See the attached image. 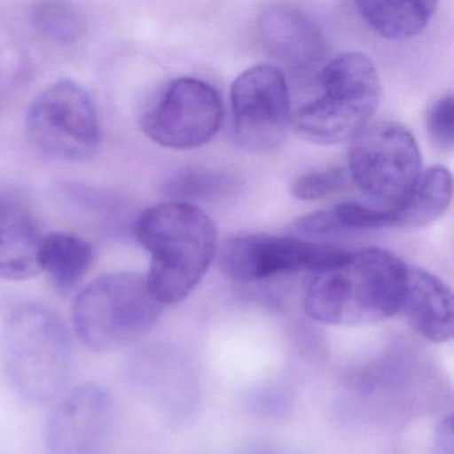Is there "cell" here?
Returning a JSON list of instances; mask_svg holds the SVG:
<instances>
[{
    "mask_svg": "<svg viewBox=\"0 0 454 454\" xmlns=\"http://www.w3.org/2000/svg\"><path fill=\"white\" fill-rule=\"evenodd\" d=\"M406 270L398 257L382 249L340 252L310 272L305 309L329 325H368L400 313Z\"/></svg>",
    "mask_w": 454,
    "mask_h": 454,
    "instance_id": "6da1fadb",
    "label": "cell"
},
{
    "mask_svg": "<svg viewBox=\"0 0 454 454\" xmlns=\"http://www.w3.org/2000/svg\"><path fill=\"white\" fill-rule=\"evenodd\" d=\"M137 236L151 256L148 288L163 307L187 299L217 254L214 222L185 201L159 204L143 212Z\"/></svg>",
    "mask_w": 454,
    "mask_h": 454,
    "instance_id": "7a4b0ae2",
    "label": "cell"
},
{
    "mask_svg": "<svg viewBox=\"0 0 454 454\" xmlns=\"http://www.w3.org/2000/svg\"><path fill=\"white\" fill-rule=\"evenodd\" d=\"M0 349L7 380L23 400L43 405L65 389L73 345L62 318L49 308H17L4 323Z\"/></svg>",
    "mask_w": 454,
    "mask_h": 454,
    "instance_id": "3957f363",
    "label": "cell"
},
{
    "mask_svg": "<svg viewBox=\"0 0 454 454\" xmlns=\"http://www.w3.org/2000/svg\"><path fill=\"white\" fill-rule=\"evenodd\" d=\"M317 95L294 116L302 139L329 145L355 139L379 107L381 84L371 58L344 52L329 60L317 78Z\"/></svg>",
    "mask_w": 454,
    "mask_h": 454,
    "instance_id": "277c9868",
    "label": "cell"
},
{
    "mask_svg": "<svg viewBox=\"0 0 454 454\" xmlns=\"http://www.w3.org/2000/svg\"><path fill=\"white\" fill-rule=\"evenodd\" d=\"M161 310L163 305L151 294L145 276L110 273L92 281L76 296L74 328L89 349L116 352L153 331Z\"/></svg>",
    "mask_w": 454,
    "mask_h": 454,
    "instance_id": "5b68a950",
    "label": "cell"
},
{
    "mask_svg": "<svg viewBox=\"0 0 454 454\" xmlns=\"http://www.w3.org/2000/svg\"><path fill=\"white\" fill-rule=\"evenodd\" d=\"M347 169L353 184L372 203L387 208L421 174V153L405 127L382 121L366 127L353 139Z\"/></svg>",
    "mask_w": 454,
    "mask_h": 454,
    "instance_id": "8992f818",
    "label": "cell"
},
{
    "mask_svg": "<svg viewBox=\"0 0 454 454\" xmlns=\"http://www.w3.org/2000/svg\"><path fill=\"white\" fill-rule=\"evenodd\" d=\"M27 129L34 145L60 161L92 158L102 139L94 100L83 87L70 81L52 84L34 100Z\"/></svg>",
    "mask_w": 454,
    "mask_h": 454,
    "instance_id": "52a82bcc",
    "label": "cell"
},
{
    "mask_svg": "<svg viewBox=\"0 0 454 454\" xmlns=\"http://www.w3.org/2000/svg\"><path fill=\"white\" fill-rule=\"evenodd\" d=\"M223 116L222 98L214 86L200 79L179 78L148 103L140 115V127L161 147L192 150L219 132Z\"/></svg>",
    "mask_w": 454,
    "mask_h": 454,
    "instance_id": "ba28073f",
    "label": "cell"
},
{
    "mask_svg": "<svg viewBox=\"0 0 454 454\" xmlns=\"http://www.w3.org/2000/svg\"><path fill=\"white\" fill-rule=\"evenodd\" d=\"M232 137L251 153L272 150L291 121V95L286 76L275 66H254L231 87Z\"/></svg>",
    "mask_w": 454,
    "mask_h": 454,
    "instance_id": "9c48e42d",
    "label": "cell"
},
{
    "mask_svg": "<svg viewBox=\"0 0 454 454\" xmlns=\"http://www.w3.org/2000/svg\"><path fill=\"white\" fill-rule=\"evenodd\" d=\"M116 406L106 387L78 385L58 401L47 419L49 454H107L115 435Z\"/></svg>",
    "mask_w": 454,
    "mask_h": 454,
    "instance_id": "30bf717a",
    "label": "cell"
},
{
    "mask_svg": "<svg viewBox=\"0 0 454 454\" xmlns=\"http://www.w3.org/2000/svg\"><path fill=\"white\" fill-rule=\"evenodd\" d=\"M340 252L288 236H236L223 244L220 268L232 280L252 283L300 270L313 272Z\"/></svg>",
    "mask_w": 454,
    "mask_h": 454,
    "instance_id": "8fae6325",
    "label": "cell"
},
{
    "mask_svg": "<svg viewBox=\"0 0 454 454\" xmlns=\"http://www.w3.org/2000/svg\"><path fill=\"white\" fill-rule=\"evenodd\" d=\"M257 35L273 59L299 73L317 67L326 54L323 31L297 7L273 4L265 9L257 20Z\"/></svg>",
    "mask_w": 454,
    "mask_h": 454,
    "instance_id": "7c38bea8",
    "label": "cell"
},
{
    "mask_svg": "<svg viewBox=\"0 0 454 454\" xmlns=\"http://www.w3.org/2000/svg\"><path fill=\"white\" fill-rule=\"evenodd\" d=\"M400 312L425 339L433 342L453 339V294L442 280L427 270H406Z\"/></svg>",
    "mask_w": 454,
    "mask_h": 454,
    "instance_id": "4fadbf2b",
    "label": "cell"
},
{
    "mask_svg": "<svg viewBox=\"0 0 454 454\" xmlns=\"http://www.w3.org/2000/svg\"><path fill=\"white\" fill-rule=\"evenodd\" d=\"M42 240L30 212L0 195V280L22 281L38 276Z\"/></svg>",
    "mask_w": 454,
    "mask_h": 454,
    "instance_id": "5bb4252c",
    "label": "cell"
},
{
    "mask_svg": "<svg viewBox=\"0 0 454 454\" xmlns=\"http://www.w3.org/2000/svg\"><path fill=\"white\" fill-rule=\"evenodd\" d=\"M453 182L448 168L430 167L419 174L411 190L387 207L390 227L419 228L442 216L451 200Z\"/></svg>",
    "mask_w": 454,
    "mask_h": 454,
    "instance_id": "9a60e30c",
    "label": "cell"
},
{
    "mask_svg": "<svg viewBox=\"0 0 454 454\" xmlns=\"http://www.w3.org/2000/svg\"><path fill=\"white\" fill-rule=\"evenodd\" d=\"M438 4L429 0L419 2H356L361 20L372 31L389 41L413 38L425 30Z\"/></svg>",
    "mask_w": 454,
    "mask_h": 454,
    "instance_id": "2e32d148",
    "label": "cell"
},
{
    "mask_svg": "<svg viewBox=\"0 0 454 454\" xmlns=\"http://www.w3.org/2000/svg\"><path fill=\"white\" fill-rule=\"evenodd\" d=\"M39 262L41 270L49 273L58 289L73 291L89 273L94 262V249L79 236L50 233L42 240Z\"/></svg>",
    "mask_w": 454,
    "mask_h": 454,
    "instance_id": "e0dca14e",
    "label": "cell"
},
{
    "mask_svg": "<svg viewBox=\"0 0 454 454\" xmlns=\"http://www.w3.org/2000/svg\"><path fill=\"white\" fill-rule=\"evenodd\" d=\"M294 227L300 233L309 238H329L355 231L380 230L390 227L389 212L387 208L377 204L347 201L307 215Z\"/></svg>",
    "mask_w": 454,
    "mask_h": 454,
    "instance_id": "ac0fdd59",
    "label": "cell"
},
{
    "mask_svg": "<svg viewBox=\"0 0 454 454\" xmlns=\"http://www.w3.org/2000/svg\"><path fill=\"white\" fill-rule=\"evenodd\" d=\"M33 22L39 33L59 42H73L84 33L83 15L67 4L47 2L36 4Z\"/></svg>",
    "mask_w": 454,
    "mask_h": 454,
    "instance_id": "d6986e66",
    "label": "cell"
},
{
    "mask_svg": "<svg viewBox=\"0 0 454 454\" xmlns=\"http://www.w3.org/2000/svg\"><path fill=\"white\" fill-rule=\"evenodd\" d=\"M348 169L344 167H328L302 175L294 182L292 193L300 200H321L342 192L349 187Z\"/></svg>",
    "mask_w": 454,
    "mask_h": 454,
    "instance_id": "ffe728a7",
    "label": "cell"
},
{
    "mask_svg": "<svg viewBox=\"0 0 454 454\" xmlns=\"http://www.w3.org/2000/svg\"><path fill=\"white\" fill-rule=\"evenodd\" d=\"M230 185V179L211 169L188 171L172 182V193L182 198H211L224 192Z\"/></svg>",
    "mask_w": 454,
    "mask_h": 454,
    "instance_id": "44dd1931",
    "label": "cell"
},
{
    "mask_svg": "<svg viewBox=\"0 0 454 454\" xmlns=\"http://www.w3.org/2000/svg\"><path fill=\"white\" fill-rule=\"evenodd\" d=\"M453 94L441 97L427 111V127L430 139L441 150H451L454 145Z\"/></svg>",
    "mask_w": 454,
    "mask_h": 454,
    "instance_id": "7402d4cb",
    "label": "cell"
},
{
    "mask_svg": "<svg viewBox=\"0 0 454 454\" xmlns=\"http://www.w3.org/2000/svg\"><path fill=\"white\" fill-rule=\"evenodd\" d=\"M435 454H453V422L450 416L442 419L437 427Z\"/></svg>",
    "mask_w": 454,
    "mask_h": 454,
    "instance_id": "603a6c76",
    "label": "cell"
}]
</instances>
